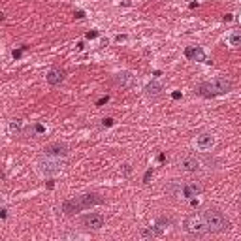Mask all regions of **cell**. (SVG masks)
I'll list each match as a JSON object with an SVG mask.
<instances>
[{
    "mask_svg": "<svg viewBox=\"0 0 241 241\" xmlns=\"http://www.w3.org/2000/svg\"><path fill=\"white\" fill-rule=\"evenodd\" d=\"M43 151H45L47 157L60 158V157H66L68 155V145H64V143H51V145H47Z\"/></svg>",
    "mask_w": 241,
    "mask_h": 241,
    "instance_id": "obj_7",
    "label": "cell"
},
{
    "mask_svg": "<svg viewBox=\"0 0 241 241\" xmlns=\"http://www.w3.org/2000/svg\"><path fill=\"white\" fill-rule=\"evenodd\" d=\"M162 234V226H151V228H145V230H141V235L143 237H157Z\"/></svg>",
    "mask_w": 241,
    "mask_h": 241,
    "instance_id": "obj_15",
    "label": "cell"
},
{
    "mask_svg": "<svg viewBox=\"0 0 241 241\" xmlns=\"http://www.w3.org/2000/svg\"><path fill=\"white\" fill-rule=\"evenodd\" d=\"M200 194H202V186L198 183H186V185H183V196L185 198L192 200V198H196Z\"/></svg>",
    "mask_w": 241,
    "mask_h": 241,
    "instance_id": "obj_9",
    "label": "cell"
},
{
    "mask_svg": "<svg viewBox=\"0 0 241 241\" xmlns=\"http://www.w3.org/2000/svg\"><path fill=\"white\" fill-rule=\"evenodd\" d=\"M102 204V198H98L96 194H83V196H75L72 200H66L62 204V211L66 215H72V213H77V211H83V209H89L92 205H98Z\"/></svg>",
    "mask_w": 241,
    "mask_h": 241,
    "instance_id": "obj_2",
    "label": "cell"
},
{
    "mask_svg": "<svg viewBox=\"0 0 241 241\" xmlns=\"http://www.w3.org/2000/svg\"><path fill=\"white\" fill-rule=\"evenodd\" d=\"M96 36H98V32H94V30H92V32H87V38H89V40H92V38H96Z\"/></svg>",
    "mask_w": 241,
    "mask_h": 241,
    "instance_id": "obj_23",
    "label": "cell"
},
{
    "mask_svg": "<svg viewBox=\"0 0 241 241\" xmlns=\"http://www.w3.org/2000/svg\"><path fill=\"white\" fill-rule=\"evenodd\" d=\"M162 90H164V85H162L160 81H151V83L145 87L147 96H160V94H162Z\"/></svg>",
    "mask_w": 241,
    "mask_h": 241,
    "instance_id": "obj_13",
    "label": "cell"
},
{
    "mask_svg": "<svg viewBox=\"0 0 241 241\" xmlns=\"http://www.w3.org/2000/svg\"><path fill=\"white\" fill-rule=\"evenodd\" d=\"M151 175H153V170H147V171H145V175H143V183H149Z\"/></svg>",
    "mask_w": 241,
    "mask_h": 241,
    "instance_id": "obj_19",
    "label": "cell"
},
{
    "mask_svg": "<svg viewBox=\"0 0 241 241\" xmlns=\"http://www.w3.org/2000/svg\"><path fill=\"white\" fill-rule=\"evenodd\" d=\"M64 81V72L59 68H53L49 74H47V83L49 85H60Z\"/></svg>",
    "mask_w": 241,
    "mask_h": 241,
    "instance_id": "obj_12",
    "label": "cell"
},
{
    "mask_svg": "<svg viewBox=\"0 0 241 241\" xmlns=\"http://www.w3.org/2000/svg\"><path fill=\"white\" fill-rule=\"evenodd\" d=\"M183 228L190 235H204V234L209 232L207 220H205V215L204 213H192V215H188L183 220Z\"/></svg>",
    "mask_w": 241,
    "mask_h": 241,
    "instance_id": "obj_3",
    "label": "cell"
},
{
    "mask_svg": "<svg viewBox=\"0 0 241 241\" xmlns=\"http://www.w3.org/2000/svg\"><path fill=\"white\" fill-rule=\"evenodd\" d=\"M81 226L87 230H100L104 226V215L100 213H87L81 217Z\"/></svg>",
    "mask_w": 241,
    "mask_h": 241,
    "instance_id": "obj_5",
    "label": "cell"
},
{
    "mask_svg": "<svg viewBox=\"0 0 241 241\" xmlns=\"http://www.w3.org/2000/svg\"><path fill=\"white\" fill-rule=\"evenodd\" d=\"M181 168L185 170V171H200L202 170V160L200 158H196L194 155H186V157H183V160H181Z\"/></svg>",
    "mask_w": 241,
    "mask_h": 241,
    "instance_id": "obj_6",
    "label": "cell"
},
{
    "mask_svg": "<svg viewBox=\"0 0 241 241\" xmlns=\"http://www.w3.org/2000/svg\"><path fill=\"white\" fill-rule=\"evenodd\" d=\"M230 43L232 45H241V32H234L230 36Z\"/></svg>",
    "mask_w": 241,
    "mask_h": 241,
    "instance_id": "obj_16",
    "label": "cell"
},
{
    "mask_svg": "<svg viewBox=\"0 0 241 241\" xmlns=\"http://www.w3.org/2000/svg\"><path fill=\"white\" fill-rule=\"evenodd\" d=\"M185 57L190 60H198V62H207V57L204 53V49L200 47H186L185 49Z\"/></svg>",
    "mask_w": 241,
    "mask_h": 241,
    "instance_id": "obj_8",
    "label": "cell"
},
{
    "mask_svg": "<svg viewBox=\"0 0 241 241\" xmlns=\"http://www.w3.org/2000/svg\"><path fill=\"white\" fill-rule=\"evenodd\" d=\"M234 83L226 77H215L211 81H205L198 87V94L204 96V98H215L219 94H224L228 90H232Z\"/></svg>",
    "mask_w": 241,
    "mask_h": 241,
    "instance_id": "obj_1",
    "label": "cell"
},
{
    "mask_svg": "<svg viewBox=\"0 0 241 241\" xmlns=\"http://www.w3.org/2000/svg\"><path fill=\"white\" fill-rule=\"evenodd\" d=\"M75 17H77V19H83V17H85V12H81V10L75 12Z\"/></svg>",
    "mask_w": 241,
    "mask_h": 241,
    "instance_id": "obj_25",
    "label": "cell"
},
{
    "mask_svg": "<svg viewBox=\"0 0 241 241\" xmlns=\"http://www.w3.org/2000/svg\"><path fill=\"white\" fill-rule=\"evenodd\" d=\"M213 143H215V139H213L211 134H200V136L196 137V147H198L200 151H209V149L213 147Z\"/></svg>",
    "mask_w": 241,
    "mask_h": 241,
    "instance_id": "obj_10",
    "label": "cell"
},
{
    "mask_svg": "<svg viewBox=\"0 0 241 241\" xmlns=\"http://www.w3.org/2000/svg\"><path fill=\"white\" fill-rule=\"evenodd\" d=\"M115 83H117V85H121L123 89H130V87H134L136 79H134V75H132V74L123 72V74H117V75H115Z\"/></svg>",
    "mask_w": 241,
    "mask_h": 241,
    "instance_id": "obj_11",
    "label": "cell"
},
{
    "mask_svg": "<svg viewBox=\"0 0 241 241\" xmlns=\"http://www.w3.org/2000/svg\"><path fill=\"white\" fill-rule=\"evenodd\" d=\"M6 215H8V213H6V209L2 207V209H0V219H2V220H4V219H6Z\"/></svg>",
    "mask_w": 241,
    "mask_h": 241,
    "instance_id": "obj_26",
    "label": "cell"
},
{
    "mask_svg": "<svg viewBox=\"0 0 241 241\" xmlns=\"http://www.w3.org/2000/svg\"><path fill=\"white\" fill-rule=\"evenodd\" d=\"M205 215V220H207V228L209 232H226L230 228V220L217 209H209V211H204Z\"/></svg>",
    "mask_w": 241,
    "mask_h": 241,
    "instance_id": "obj_4",
    "label": "cell"
},
{
    "mask_svg": "<svg viewBox=\"0 0 241 241\" xmlns=\"http://www.w3.org/2000/svg\"><path fill=\"white\" fill-rule=\"evenodd\" d=\"M10 128H12V130H15V132H19V130H21V121H12Z\"/></svg>",
    "mask_w": 241,
    "mask_h": 241,
    "instance_id": "obj_18",
    "label": "cell"
},
{
    "mask_svg": "<svg viewBox=\"0 0 241 241\" xmlns=\"http://www.w3.org/2000/svg\"><path fill=\"white\" fill-rule=\"evenodd\" d=\"M108 100H109V96H104V98H100L98 102H96V106H104V104H106Z\"/></svg>",
    "mask_w": 241,
    "mask_h": 241,
    "instance_id": "obj_22",
    "label": "cell"
},
{
    "mask_svg": "<svg viewBox=\"0 0 241 241\" xmlns=\"http://www.w3.org/2000/svg\"><path fill=\"white\" fill-rule=\"evenodd\" d=\"M25 49H27V45H23L21 49H13V53H12V55H13V59H19V57L23 55V51H25Z\"/></svg>",
    "mask_w": 241,
    "mask_h": 241,
    "instance_id": "obj_17",
    "label": "cell"
},
{
    "mask_svg": "<svg viewBox=\"0 0 241 241\" xmlns=\"http://www.w3.org/2000/svg\"><path fill=\"white\" fill-rule=\"evenodd\" d=\"M171 98H173V100H179V98H181V92H179V90H175V92L171 94Z\"/></svg>",
    "mask_w": 241,
    "mask_h": 241,
    "instance_id": "obj_24",
    "label": "cell"
},
{
    "mask_svg": "<svg viewBox=\"0 0 241 241\" xmlns=\"http://www.w3.org/2000/svg\"><path fill=\"white\" fill-rule=\"evenodd\" d=\"M102 124H104V126H113V119H111V117H108V119H104V121H102Z\"/></svg>",
    "mask_w": 241,
    "mask_h": 241,
    "instance_id": "obj_20",
    "label": "cell"
},
{
    "mask_svg": "<svg viewBox=\"0 0 241 241\" xmlns=\"http://www.w3.org/2000/svg\"><path fill=\"white\" fill-rule=\"evenodd\" d=\"M34 132H38V134H43V132H45V128H43L41 124H36V126H34Z\"/></svg>",
    "mask_w": 241,
    "mask_h": 241,
    "instance_id": "obj_21",
    "label": "cell"
},
{
    "mask_svg": "<svg viewBox=\"0 0 241 241\" xmlns=\"http://www.w3.org/2000/svg\"><path fill=\"white\" fill-rule=\"evenodd\" d=\"M41 168H43L47 173H57V171H60L62 164H60L59 160H45V162H41Z\"/></svg>",
    "mask_w": 241,
    "mask_h": 241,
    "instance_id": "obj_14",
    "label": "cell"
}]
</instances>
